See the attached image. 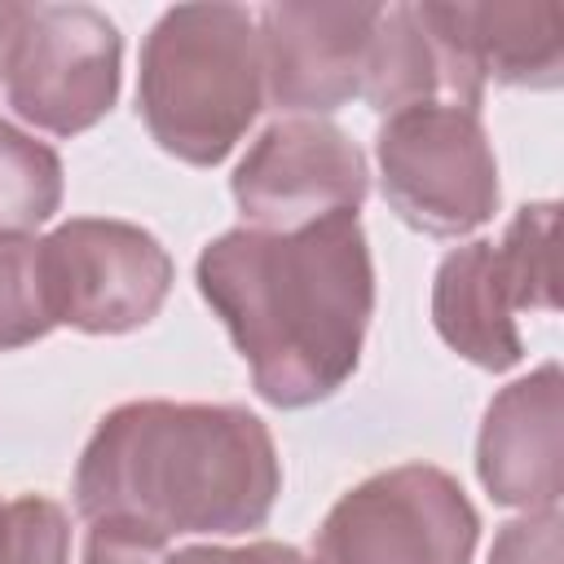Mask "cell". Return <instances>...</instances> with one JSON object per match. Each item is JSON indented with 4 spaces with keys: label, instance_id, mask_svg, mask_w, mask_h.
Masks as SVG:
<instances>
[{
    "label": "cell",
    "instance_id": "obj_1",
    "mask_svg": "<svg viewBox=\"0 0 564 564\" xmlns=\"http://www.w3.org/2000/svg\"><path fill=\"white\" fill-rule=\"evenodd\" d=\"M198 291L225 322L269 405H317L361 361L375 313L366 229L357 212L286 234L238 225L203 247Z\"/></svg>",
    "mask_w": 564,
    "mask_h": 564
},
{
    "label": "cell",
    "instance_id": "obj_2",
    "mask_svg": "<svg viewBox=\"0 0 564 564\" xmlns=\"http://www.w3.org/2000/svg\"><path fill=\"white\" fill-rule=\"evenodd\" d=\"M278 494V445L247 405L128 401L97 423L75 467L84 520H132L167 542L260 529Z\"/></svg>",
    "mask_w": 564,
    "mask_h": 564
},
{
    "label": "cell",
    "instance_id": "obj_3",
    "mask_svg": "<svg viewBox=\"0 0 564 564\" xmlns=\"http://www.w3.org/2000/svg\"><path fill=\"white\" fill-rule=\"evenodd\" d=\"M264 101L256 18L238 4H176L141 44L137 110L181 163L216 167Z\"/></svg>",
    "mask_w": 564,
    "mask_h": 564
},
{
    "label": "cell",
    "instance_id": "obj_4",
    "mask_svg": "<svg viewBox=\"0 0 564 564\" xmlns=\"http://www.w3.org/2000/svg\"><path fill=\"white\" fill-rule=\"evenodd\" d=\"M555 203L511 216L502 242L454 247L432 282L436 335L480 370H511L524 357L516 308H555Z\"/></svg>",
    "mask_w": 564,
    "mask_h": 564
},
{
    "label": "cell",
    "instance_id": "obj_5",
    "mask_svg": "<svg viewBox=\"0 0 564 564\" xmlns=\"http://www.w3.org/2000/svg\"><path fill=\"white\" fill-rule=\"evenodd\" d=\"M375 154L388 207L432 238H463L498 212V159L480 110L445 101L397 110Z\"/></svg>",
    "mask_w": 564,
    "mask_h": 564
},
{
    "label": "cell",
    "instance_id": "obj_6",
    "mask_svg": "<svg viewBox=\"0 0 564 564\" xmlns=\"http://www.w3.org/2000/svg\"><path fill=\"white\" fill-rule=\"evenodd\" d=\"M480 516L432 463H401L352 485L322 520L313 564H471Z\"/></svg>",
    "mask_w": 564,
    "mask_h": 564
},
{
    "label": "cell",
    "instance_id": "obj_7",
    "mask_svg": "<svg viewBox=\"0 0 564 564\" xmlns=\"http://www.w3.org/2000/svg\"><path fill=\"white\" fill-rule=\"evenodd\" d=\"M172 278L167 247L132 220L75 216L40 238V282L53 326L128 335L159 317Z\"/></svg>",
    "mask_w": 564,
    "mask_h": 564
},
{
    "label": "cell",
    "instance_id": "obj_8",
    "mask_svg": "<svg viewBox=\"0 0 564 564\" xmlns=\"http://www.w3.org/2000/svg\"><path fill=\"white\" fill-rule=\"evenodd\" d=\"M119 26L101 9L31 4L4 75L9 106L53 137L88 132L119 97Z\"/></svg>",
    "mask_w": 564,
    "mask_h": 564
},
{
    "label": "cell",
    "instance_id": "obj_9",
    "mask_svg": "<svg viewBox=\"0 0 564 564\" xmlns=\"http://www.w3.org/2000/svg\"><path fill=\"white\" fill-rule=\"evenodd\" d=\"M229 189L251 229L286 234L339 212H357L370 189V167L344 128L291 115L251 141L229 176Z\"/></svg>",
    "mask_w": 564,
    "mask_h": 564
},
{
    "label": "cell",
    "instance_id": "obj_10",
    "mask_svg": "<svg viewBox=\"0 0 564 564\" xmlns=\"http://www.w3.org/2000/svg\"><path fill=\"white\" fill-rule=\"evenodd\" d=\"M379 4H269L256 18L260 70L273 106L330 115L361 97Z\"/></svg>",
    "mask_w": 564,
    "mask_h": 564
},
{
    "label": "cell",
    "instance_id": "obj_11",
    "mask_svg": "<svg viewBox=\"0 0 564 564\" xmlns=\"http://www.w3.org/2000/svg\"><path fill=\"white\" fill-rule=\"evenodd\" d=\"M361 97L383 119L410 106L480 110L485 75L463 31L458 4H388L379 9Z\"/></svg>",
    "mask_w": 564,
    "mask_h": 564
},
{
    "label": "cell",
    "instance_id": "obj_12",
    "mask_svg": "<svg viewBox=\"0 0 564 564\" xmlns=\"http://www.w3.org/2000/svg\"><path fill=\"white\" fill-rule=\"evenodd\" d=\"M564 379L546 361L507 383L489 405L476 436V476L494 502L520 511L560 507L564 494Z\"/></svg>",
    "mask_w": 564,
    "mask_h": 564
},
{
    "label": "cell",
    "instance_id": "obj_13",
    "mask_svg": "<svg viewBox=\"0 0 564 564\" xmlns=\"http://www.w3.org/2000/svg\"><path fill=\"white\" fill-rule=\"evenodd\" d=\"M458 13L485 79L511 88H555L564 79L560 4H458Z\"/></svg>",
    "mask_w": 564,
    "mask_h": 564
},
{
    "label": "cell",
    "instance_id": "obj_14",
    "mask_svg": "<svg viewBox=\"0 0 564 564\" xmlns=\"http://www.w3.org/2000/svg\"><path fill=\"white\" fill-rule=\"evenodd\" d=\"M62 207V159L53 145L0 119V238L31 234Z\"/></svg>",
    "mask_w": 564,
    "mask_h": 564
},
{
    "label": "cell",
    "instance_id": "obj_15",
    "mask_svg": "<svg viewBox=\"0 0 564 564\" xmlns=\"http://www.w3.org/2000/svg\"><path fill=\"white\" fill-rule=\"evenodd\" d=\"M53 330L44 282H40V242L26 234L0 238V352L26 348Z\"/></svg>",
    "mask_w": 564,
    "mask_h": 564
},
{
    "label": "cell",
    "instance_id": "obj_16",
    "mask_svg": "<svg viewBox=\"0 0 564 564\" xmlns=\"http://www.w3.org/2000/svg\"><path fill=\"white\" fill-rule=\"evenodd\" d=\"M0 564H70V516L44 494L0 502Z\"/></svg>",
    "mask_w": 564,
    "mask_h": 564
},
{
    "label": "cell",
    "instance_id": "obj_17",
    "mask_svg": "<svg viewBox=\"0 0 564 564\" xmlns=\"http://www.w3.org/2000/svg\"><path fill=\"white\" fill-rule=\"evenodd\" d=\"M84 564H167L172 542L132 520H88Z\"/></svg>",
    "mask_w": 564,
    "mask_h": 564
},
{
    "label": "cell",
    "instance_id": "obj_18",
    "mask_svg": "<svg viewBox=\"0 0 564 564\" xmlns=\"http://www.w3.org/2000/svg\"><path fill=\"white\" fill-rule=\"evenodd\" d=\"M560 529H564L560 507L524 511L498 529L489 564H560Z\"/></svg>",
    "mask_w": 564,
    "mask_h": 564
},
{
    "label": "cell",
    "instance_id": "obj_19",
    "mask_svg": "<svg viewBox=\"0 0 564 564\" xmlns=\"http://www.w3.org/2000/svg\"><path fill=\"white\" fill-rule=\"evenodd\" d=\"M167 564H313L286 542H247V546H181Z\"/></svg>",
    "mask_w": 564,
    "mask_h": 564
},
{
    "label": "cell",
    "instance_id": "obj_20",
    "mask_svg": "<svg viewBox=\"0 0 564 564\" xmlns=\"http://www.w3.org/2000/svg\"><path fill=\"white\" fill-rule=\"evenodd\" d=\"M26 13H31V4L0 0V79L9 75V57H13V44H18V35H22Z\"/></svg>",
    "mask_w": 564,
    "mask_h": 564
}]
</instances>
